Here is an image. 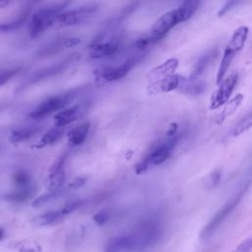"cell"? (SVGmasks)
<instances>
[{"mask_svg": "<svg viewBox=\"0 0 252 252\" xmlns=\"http://www.w3.org/2000/svg\"><path fill=\"white\" fill-rule=\"evenodd\" d=\"M177 129H178V125H177V123H175V122L170 123L169 128H168V130L166 131V136H167V137H171V136L176 135V131H177Z\"/></svg>", "mask_w": 252, "mask_h": 252, "instance_id": "cell-36", "label": "cell"}, {"mask_svg": "<svg viewBox=\"0 0 252 252\" xmlns=\"http://www.w3.org/2000/svg\"><path fill=\"white\" fill-rule=\"evenodd\" d=\"M194 14V11L181 5L180 7L172 9L161 15L152 26L150 37L153 43L161 40L170 30L177 25L190 20Z\"/></svg>", "mask_w": 252, "mask_h": 252, "instance_id": "cell-2", "label": "cell"}, {"mask_svg": "<svg viewBox=\"0 0 252 252\" xmlns=\"http://www.w3.org/2000/svg\"><path fill=\"white\" fill-rule=\"evenodd\" d=\"M79 92L80 91L76 89L47 97L29 113V117L32 120H41L50 114L63 110L77 97Z\"/></svg>", "mask_w": 252, "mask_h": 252, "instance_id": "cell-6", "label": "cell"}, {"mask_svg": "<svg viewBox=\"0 0 252 252\" xmlns=\"http://www.w3.org/2000/svg\"><path fill=\"white\" fill-rule=\"evenodd\" d=\"M185 79V77L178 74H172L166 77H162L150 84L147 88V92L149 94H157L160 93H169L175 90H179Z\"/></svg>", "mask_w": 252, "mask_h": 252, "instance_id": "cell-13", "label": "cell"}, {"mask_svg": "<svg viewBox=\"0 0 252 252\" xmlns=\"http://www.w3.org/2000/svg\"><path fill=\"white\" fill-rule=\"evenodd\" d=\"M205 89H206V86L203 81H199L197 79L191 80L189 78L188 79L186 78L178 91L183 94H186L188 95L196 96V95H200L201 94H203Z\"/></svg>", "mask_w": 252, "mask_h": 252, "instance_id": "cell-23", "label": "cell"}, {"mask_svg": "<svg viewBox=\"0 0 252 252\" xmlns=\"http://www.w3.org/2000/svg\"><path fill=\"white\" fill-rule=\"evenodd\" d=\"M120 40L111 39L106 42H93L89 45V56L92 59H100L115 55L120 49Z\"/></svg>", "mask_w": 252, "mask_h": 252, "instance_id": "cell-14", "label": "cell"}, {"mask_svg": "<svg viewBox=\"0 0 252 252\" xmlns=\"http://www.w3.org/2000/svg\"><path fill=\"white\" fill-rule=\"evenodd\" d=\"M81 204H82V201H80V200L70 201V202L66 203V204L61 208V210H62L63 214H64L65 217H66V216L70 215L71 213H73L74 211H76V210L81 206Z\"/></svg>", "mask_w": 252, "mask_h": 252, "instance_id": "cell-31", "label": "cell"}, {"mask_svg": "<svg viewBox=\"0 0 252 252\" xmlns=\"http://www.w3.org/2000/svg\"><path fill=\"white\" fill-rule=\"evenodd\" d=\"M243 196V191L238 192L237 194H235L234 196H232L215 215L214 217L209 220V222L206 224V226H204L202 232H201V236L202 238H207L209 237L212 233H214L219 227L220 225H221V223L227 219V217H229V215L234 211V209L237 207V205L239 204L241 198Z\"/></svg>", "mask_w": 252, "mask_h": 252, "instance_id": "cell-9", "label": "cell"}, {"mask_svg": "<svg viewBox=\"0 0 252 252\" xmlns=\"http://www.w3.org/2000/svg\"><path fill=\"white\" fill-rule=\"evenodd\" d=\"M181 135H174L171 137H167L166 140L161 141L149 151V153L145 156V158L136 164L135 170L137 174L143 173L148 170L151 166H157L163 163L171 155L175 146L178 144Z\"/></svg>", "mask_w": 252, "mask_h": 252, "instance_id": "cell-3", "label": "cell"}, {"mask_svg": "<svg viewBox=\"0 0 252 252\" xmlns=\"http://www.w3.org/2000/svg\"><path fill=\"white\" fill-rule=\"evenodd\" d=\"M238 81V74L236 72L224 77V79L218 85V88L213 92L210 98V109L214 110L224 105L230 98L234 88Z\"/></svg>", "mask_w": 252, "mask_h": 252, "instance_id": "cell-11", "label": "cell"}, {"mask_svg": "<svg viewBox=\"0 0 252 252\" xmlns=\"http://www.w3.org/2000/svg\"><path fill=\"white\" fill-rule=\"evenodd\" d=\"M161 226L156 220H148L125 234L128 252L143 251L158 242L161 236Z\"/></svg>", "mask_w": 252, "mask_h": 252, "instance_id": "cell-1", "label": "cell"}, {"mask_svg": "<svg viewBox=\"0 0 252 252\" xmlns=\"http://www.w3.org/2000/svg\"><path fill=\"white\" fill-rule=\"evenodd\" d=\"M216 56H217L216 50L209 51L206 54H204L203 56H201L198 59V61L196 62V64L193 68V71H192L191 75L189 76V79H191V80L198 79V77L203 74V72L206 70V68L209 66V64L214 60V58Z\"/></svg>", "mask_w": 252, "mask_h": 252, "instance_id": "cell-22", "label": "cell"}, {"mask_svg": "<svg viewBox=\"0 0 252 252\" xmlns=\"http://www.w3.org/2000/svg\"><path fill=\"white\" fill-rule=\"evenodd\" d=\"M81 43V39L76 36H71L63 39V46L66 48H73Z\"/></svg>", "mask_w": 252, "mask_h": 252, "instance_id": "cell-32", "label": "cell"}, {"mask_svg": "<svg viewBox=\"0 0 252 252\" xmlns=\"http://www.w3.org/2000/svg\"><path fill=\"white\" fill-rule=\"evenodd\" d=\"M178 65H179V60L177 58H175V57L168 58L161 64L154 67L150 71V75L155 78L166 77V76L172 75L175 72V70L177 69Z\"/></svg>", "mask_w": 252, "mask_h": 252, "instance_id": "cell-20", "label": "cell"}, {"mask_svg": "<svg viewBox=\"0 0 252 252\" xmlns=\"http://www.w3.org/2000/svg\"><path fill=\"white\" fill-rule=\"evenodd\" d=\"M40 130V127L37 126H29L24 128L15 129L10 134V142L13 144H19L31 139L32 136L37 134Z\"/></svg>", "mask_w": 252, "mask_h": 252, "instance_id": "cell-21", "label": "cell"}, {"mask_svg": "<svg viewBox=\"0 0 252 252\" xmlns=\"http://www.w3.org/2000/svg\"><path fill=\"white\" fill-rule=\"evenodd\" d=\"M3 107H4V105L2 103H0V111L3 109Z\"/></svg>", "mask_w": 252, "mask_h": 252, "instance_id": "cell-38", "label": "cell"}, {"mask_svg": "<svg viewBox=\"0 0 252 252\" xmlns=\"http://www.w3.org/2000/svg\"><path fill=\"white\" fill-rule=\"evenodd\" d=\"M61 47H64L63 46V39L61 40H56L54 42H49L47 43L46 45L42 46L38 52H37V56L39 57H47V56H50L56 52H58Z\"/></svg>", "mask_w": 252, "mask_h": 252, "instance_id": "cell-27", "label": "cell"}, {"mask_svg": "<svg viewBox=\"0 0 252 252\" xmlns=\"http://www.w3.org/2000/svg\"><path fill=\"white\" fill-rule=\"evenodd\" d=\"M65 129L63 127H56L49 129L46 133L42 135V137L33 145L35 149H42L47 146L54 145L58 140L61 139V137L64 135Z\"/></svg>", "mask_w": 252, "mask_h": 252, "instance_id": "cell-19", "label": "cell"}, {"mask_svg": "<svg viewBox=\"0 0 252 252\" xmlns=\"http://www.w3.org/2000/svg\"><path fill=\"white\" fill-rule=\"evenodd\" d=\"M252 127V108L233 126L230 135L237 137Z\"/></svg>", "mask_w": 252, "mask_h": 252, "instance_id": "cell-26", "label": "cell"}, {"mask_svg": "<svg viewBox=\"0 0 252 252\" xmlns=\"http://www.w3.org/2000/svg\"><path fill=\"white\" fill-rule=\"evenodd\" d=\"M30 16V7L26 8L19 17H17L16 19H14L12 22L10 23H0V33L3 32H13L16 31L18 29H20L28 20Z\"/></svg>", "mask_w": 252, "mask_h": 252, "instance_id": "cell-24", "label": "cell"}, {"mask_svg": "<svg viewBox=\"0 0 252 252\" xmlns=\"http://www.w3.org/2000/svg\"><path fill=\"white\" fill-rule=\"evenodd\" d=\"M249 29L246 26L238 27L232 33L230 40L228 41L226 47L224 48L220 67L216 77V83L219 85L225 77L226 72L231 65L234 56L244 48L245 42L248 37Z\"/></svg>", "mask_w": 252, "mask_h": 252, "instance_id": "cell-5", "label": "cell"}, {"mask_svg": "<svg viewBox=\"0 0 252 252\" xmlns=\"http://www.w3.org/2000/svg\"><path fill=\"white\" fill-rule=\"evenodd\" d=\"M67 154L58 157L49 168L46 178V188L48 191H58L65 181Z\"/></svg>", "mask_w": 252, "mask_h": 252, "instance_id": "cell-12", "label": "cell"}, {"mask_svg": "<svg viewBox=\"0 0 252 252\" xmlns=\"http://www.w3.org/2000/svg\"><path fill=\"white\" fill-rule=\"evenodd\" d=\"M244 99V95L242 94H237L236 95H234L232 98H230L223 106V108L217 114L215 121L217 124H221L223 123V121L231 116L240 106V104L242 103Z\"/></svg>", "mask_w": 252, "mask_h": 252, "instance_id": "cell-17", "label": "cell"}, {"mask_svg": "<svg viewBox=\"0 0 252 252\" xmlns=\"http://www.w3.org/2000/svg\"><path fill=\"white\" fill-rule=\"evenodd\" d=\"M61 190V189H60ZM48 191L45 194L37 197L33 202H32V207L33 208H39L42 207L43 205L49 203L51 200H53L54 198H56V196H58L59 191Z\"/></svg>", "mask_w": 252, "mask_h": 252, "instance_id": "cell-28", "label": "cell"}, {"mask_svg": "<svg viewBox=\"0 0 252 252\" xmlns=\"http://www.w3.org/2000/svg\"><path fill=\"white\" fill-rule=\"evenodd\" d=\"M88 105L83 103V104H76L71 107L64 108L63 110L57 112L54 117V125L56 127H64L74 121L79 120L81 117H83L84 113L87 110Z\"/></svg>", "mask_w": 252, "mask_h": 252, "instance_id": "cell-15", "label": "cell"}, {"mask_svg": "<svg viewBox=\"0 0 252 252\" xmlns=\"http://www.w3.org/2000/svg\"><path fill=\"white\" fill-rule=\"evenodd\" d=\"M97 8V4H87L74 10L63 11L55 17L51 28L63 29L83 24L96 12Z\"/></svg>", "mask_w": 252, "mask_h": 252, "instance_id": "cell-7", "label": "cell"}, {"mask_svg": "<svg viewBox=\"0 0 252 252\" xmlns=\"http://www.w3.org/2000/svg\"><path fill=\"white\" fill-rule=\"evenodd\" d=\"M3 237H4V229L2 227H0V241L2 240Z\"/></svg>", "mask_w": 252, "mask_h": 252, "instance_id": "cell-37", "label": "cell"}, {"mask_svg": "<svg viewBox=\"0 0 252 252\" xmlns=\"http://www.w3.org/2000/svg\"><path fill=\"white\" fill-rule=\"evenodd\" d=\"M108 213L105 211H101L99 213H96L94 216V220L97 223V224H103L104 222H106L107 219H108Z\"/></svg>", "mask_w": 252, "mask_h": 252, "instance_id": "cell-34", "label": "cell"}, {"mask_svg": "<svg viewBox=\"0 0 252 252\" xmlns=\"http://www.w3.org/2000/svg\"><path fill=\"white\" fill-rule=\"evenodd\" d=\"M252 250V235L244 240L238 247L237 252H250Z\"/></svg>", "mask_w": 252, "mask_h": 252, "instance_id": "cell-33", "label": "cell"}, {"mask_svg": "<svg viewBox=\"0 0 252 252\" xmlns=\"http://www.w3.org/2000/svg\"><path fill=\"white\" fill-rule=\"evenodd\" d=\"M77 56H78V54H72L69 57L63 59L62 61H60L58 63H55V64H53L51 66H48V67H45L43 69L35 71L34 73L31 74L23 82V84L17 89V91L21 92L23 90H26L30 86H32L33 84H36L37 82H40V81H42V80H44L46 78H49V77H52V76L60 74L61 72H63L76 59Z\"/></svg>", "mask_w": 252, "mask_h": 252, "instance_id": "cell-10", "label": "cell"}, {"mask_svg": "<svg viewBox=\"0 0 252 252\" xmlns=\"http://www.w3.org/2000/svg\"><path fill=\"white\" fill-rule=\"evenodd\" d=\"M13 181L17 190H30L32 189V176L24 169L16 171L13 175Z\"/></svg>", "mask_w": 252, "mask_h": 252, "instance_id": "cell-25", "label": "cell"}, {"mask_svg": "<svg viewBox=\"0 0 252 252\" xmlns=\"http://www.w3.org/2000/svg\"><path fill=\"white\" fill-rule=\"evenodd\" d=\"M90 129H91V123L89 121H86L76 126L72 130H70L67 134L69 146L78 147L83 143H85L90 133Z\"/></svg>", "mask_w": 252, "mask_h": 252, "instance_id": "cell-16", "label": "cell"}, {"mask_svg": "<svg viewBox=\"0 0 252 252\" xmlns=\"http://www.w3.org/2000/svg\"><path fill=\"white\" fill-rule=\"evenodd\" d=\"M70 0H63L59 3L43 7L35 11L30 19L28 32L31 38L38 37L46 29H51L52 23L57 15L64 11Z\"/></svg>", "mask_w": 252, "mask_h": 252, "instance_id": "cell-4", "label": "cell"}, {"mask_svg": "<svg viewBox=\"0 0 252 252\" xmlns=\"http://www.w3.org/2000/svg\"><path fill=\"white\" fill-rule=\"evenodd\" d=\"M86 177H79V178H76L75 180H73L70 184H69V188L71 189H77L79 187H81L82 185L85 184L86 182Z\"/></svg>", "mask_w": 252, "mask_h": 252, "instance_id": "cell-35", "label": "cell"}, {"mask_svg": "<svg viewBox=\"0 0 252 252\" xmlns=\"http://www.w3.org/2000/svg\"><path fill=\"white\" fill-rule=\"evenodd\" d=\"M243 0H227L223 6L219 10L218 17H222L224 14L228 13L231 9H233L235 6H237L239 3H241Z\"/></svg>", "mask_w": 252, "mask_h": 252, "instance_id": "cell-30", "label": "cell"}, {"mask_svg": "<svg viewBox=\"0 0 252 252\" xmlns=\"http://www.w3.org/2000/svg\"><path fill=\"white\" fill-rule=\"evenodd\" d=\"M64 217L65 215L63 214L61 209L55 210V211H49L32 218L31 220V223L34 227H42V226L53 224L59 221L60 220H62Z\"/></svg>", "mask_w": 252, "mask_h": 252, "instance_id": "cell-18", "label": "cell"}, {"mask_svg": "<svg viewBox=\"0 0 252 252\" xmlns=\"http://www.w3.org/2000/svg\"><path fill=\"white\" fill-rule=\"evenodd\" d=\"M146 51L134 50V53L131 54L123 63L100 70L98 73L99 79L104 82H116L123 79L137 64H139L146 57Z\"/></svg>", "mask_w": 252, "mask_h": 252, "instance_id": "cell-8", "label": "cell"}, {"mask_svg": "<svg viewBox=\"0 0 252 252\" xmlns=\"http://www.w3.org/2000/svg\"><path fill=\"white\" fill-rule=\"evenodd\" d=\"M21 70H22V67L18 66V67H13V68L0 71V87L7 84V82H9L13 77H15Z\"/></svg>", "mask_w": 252, "mask_h": 252, "instance_id": "cell-29", "label": "cell"}, {"mask_svg": "<svg viewBox=\"0 0 252 252\" xmlns=\"http://www.w3.org/2000/svg\"><path fill=\"white\" fill-rule=\"evenodd\" d=\"M0 151H1V147H0Z\"/></svg>", "mask_w": 252, "mask_h": 252, "instance_id": "cell-39", "label": "cell"}]
</instances>
